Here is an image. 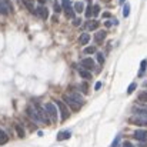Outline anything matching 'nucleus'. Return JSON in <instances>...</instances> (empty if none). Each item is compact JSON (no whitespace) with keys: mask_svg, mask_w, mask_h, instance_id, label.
<instances>
[{"mask_svg":"<svg viewBox=\"0 0 147 147\" xmlns=\"http://www.w3.org/2000/svg\"><path fill=\"white\" fill-rule=\"evenodd\" d=\"M129 14H130V4L126 3L124 7H123V16H124V17H129Z\"/></svg>","mask_w":147,"mask_h":147,"instance_id":"b1692460","label":"nucleus"},{"mask_svg":"<svg viewBox=\"0 0 147 147\" xmlns=\"http://www.w3.org/2000/svg\"><path fill=\"white\" fill-rule=\"evenodd\" d=\"M136 89H137V84H136V83H131V84L129 86V89H127V94H131Z\"/></svg>","mask_w":147,"mask_h":147,"instance_id":"bb28decb","label":"nucleus"},{"mask_svg":"<svg viewBox=\"0 0 147 147\" xmlns=\"http://www.w3.org/2000/svg\"><path fill=\"white\" fill-rule=\"evenodd\" d=\"M124 1H126V0H120V3H124Z\"/></svg>","mask_w":147,"mask_h":147,"instance_id":"a19ab883","label":"nucleus"},{"mask_svg":"<svg viewBox=\"0 0 147 147\" xmlns=\"http://www.w3.org/2000/svg\"><path fill=\"white\" fill-rule=\"evenodd\" d=\"M139 101L147 103V92H142V93L139 94Z\"/></svg>","mask_w":147,"mask_h":147,"instance_id":"393cba45","label":"nucleus"},{"mask_svg":"<svg viewBox=\"0 0 147 147\" xmlns=\"http://www.w3.org/2000/svg\"><path fill=\"white\" fill-rule=\"evenodd\" d=\"M142 67H140V73H139V76H143V73H144V70H146L147 67V60H142V64H140Z\"/></svg>","mask_w":147,"mask_h":147,"instance_id":"a878e982","label":"nucleus"},{"mask_svg":"<svg viewBox=\"0 0 147 147\" xmlns=\"http://www.w3.org/2000/svg\"><path fill=\"white\" fill-rule=\"evenodd\" d=\"M123 147H133V144H131L130 142H126V143L123 144Z\"/></svg>","mask_w":147,"mask_h":147,"instance_id":"e433bc0d","label":"nucleus"},{"mask_svg":"<svg viewBox=\"0 0 147 147\" xmlns=\"http://www.w3.org/2000/svg\"><path fill=\"white\" fill-rule=\"evenodd\" d=\"M69 96H70V97L73 98L74 101H77L79 104H83V101H84V100H83V97L80 96V93H76V92H71V93H70Z\"/></svg>","mask_w":147,"mask_h":147,"instance_id":"dca6fc26","label":"nucleus"},{"mask_svg":"<svg viewBox=\"0 0 147 147\" xmlns=\"http://www.w3.org/2000/svg\"><path fill=\"white\" fill-rule=\"evenodd\" d=\"M97 61L100 64L104 63V56H103V53H97Z\"/></svg>","mask_w":147,"mask_h":147,"instance_id":"2f4dec72","label":"nucleus"},{"mask_svg":"<svg viewBox=\"0 0 147 147\" xmlns=\"http://www.w3.org/2000/svg\"><path fill=\"white\" fill-rule=\"evenodd\" d=\"M133 137L139 142H147V130H136Z\"/></svg>","mask_w":147,"mask_h":147,"instance_id":"1a4fd4ad","label":"nucleus"},{"mask_svg":"<svg viewBox=\"0 0 147 147\" xmlns=\"http://www.w3.org/2000/svg\"><path fill=\"white\" fill-rule=\"evenodd\" d=\"M34 13H36L37 16H40L43 20H46V19L49 17V10H47V7H45V6H39Z\"/></svg>","mask_w":147,"mask_h":147,"instance_id":"9d476101","label":"nucleus"},{"mask_svg":"<svg viewBox=\"0 0 147 147\" xmlns=\"http://www.w3.org/2000/svg\"><path fill=\"white\" fill-rule=\"evenodd\" d=\"M26 113H27V116H29V117H30V119H32L33 121H36V123H43L34 106H33V107H32V106H30V107H27V110H26Z\"/></svg>","mask_w":147,"mask_h":147,"instance_id":"39448f33","label":"nucleus"},{"mask_svg":"<svg viewBox=\"0 0 147 147\" xmlns=\"http://www.w3.org/2000/svg\"><path fill=\"white\" fill-rule=\"evenodd\" d=\"M80 64H82V67H84V69H87V70H93V69H94V61H93L92 59H83V60L80 61Z\"/></svg>","mask_w":147,"mask_h":147,"instance_id":"9b49d317","label":"nucleus"},{"mask_svg":"<svg viewBox=\"0 0 147 147\" xmlns=\"http://www.w3.org/2000/svg\"><path fill=\"white\" fill-rule=\"evenodd\" d=\"M61 4H63V9H64V11H66V16H67L69 19H74V11H76V10H73L70 1H69V0H63Z\"/></svg>","mask_w":147,"mask_h":147,"instance_id":"0eeeda50","label":"nucleus"},{"mask_svg":"<svg viewBox=\"0 0 147 147\" xmlns=\"http://www.w3.org/2000/svg\"><path fill=\"white\" fill-rule=\"evenodd\" d=\"M133 110L136 111V114H144V116H147V107H140V106L137 107L136 106Z\"/></svg>","mask_w":147,"mask_h":147,"instance_id":"6ab92c4d","label":"nucleus"},{"mask_svg":"<svg viewBox=\"0 0 147 147\" xmlns=\"http://www.w3.org/2000/svg\"><path fill=\"white\" fill-rule=\"evenodd\" d=\"M70 136H71V133L69 131V130H61V131H59L57 133V142H63V140H67V139H70Z\"/></svg>","mask_w":147,"mask_h":147,"instance_id":"f8f14e48","label":"nucleus"},{"mask_svg":"<svg viewBox=\"0 0 147 147\" xmlns=\"http://www.w3.org/2000/svg\"><path fill=\"white\" fill-rule=\"evenodd\" d=\"M100 87H101V82H97V83L94 84V90H98Z\"/></svg>","mask_w":147,"mask_h":147,"instance_id":"c9c22d12","label":"nucleus"},{"mask_svg":"<svg viewBox=\"0 0 147 147\" xmlns=\"http://www.w3.org/2000/svg\"><path fill=\"white\" fill-rule=\"evenodd\" d=\"M83 9H84V6H83L82 1H76V3H74V10H76V13H82Z\"/></svg>","mask_w":147,"mask_h":147,"instance_id":"4be33fe9","label":"nucleus"},{"mask_svg":"<svg viewBox=\"0 0 147 147\" xmlns=\"http://www.w3.org/2000/svg\"><path fill=\"white\" fill-rule=\"evenodd\" d=\"M16 133H17V136H19L20 139L24 137V130H23V127H22L20 124H16Z\"/></svg>","mask_w":147,"mask_h":147,"instance_id":"5701e85b","label":"nucleus"},{"mask_svg":"<svg viewBox=\"0 0 147 147\" xmlns=\"http://www.w3.org/2000/svg\"><path fill=\"white\" fill-rule=\"evenodd\" d=\"M107 36V32L106 30H97V33H94V40L96 43H101Z\"/></svg>","mask_w":147,"mask_h":147,"instance_id":"ddd939ff","label":"nucleus"},{"mask_svg":"<svg viewBox=\"0 0 147 147\" xmlns=\"http://www.w3.org/2000/svg\"><path fill=\"white\" fill-rule=\"evenodd\" d=\"M34 107H36V110H37V113H39L42 121L46 123V124H50V123H51V119H50V116H49V113H47V110H46V107H42L39 103H34Z\"/></svg>","mask_w":147,"mask_h":147,"instance_id":"f257e3e1","label":"nucleus"},{"mask_svg":"<svg viewBox=\"0 0 147 147\" xmlns=\"http://www.w3.org/2000/svg\"><path fill=\"white\" fill-rule=\"evenodd\" d=\"M129 123L137 124V126H147V116H144V114H136V116L129 119Z\"/></svg>","mask_w":147,"mask_h":147,"instance_id":"7ed1b4c3","label":"nucleus"},{"mask_svg":"<svg viewBox=\"0 0 147 147\" xmlns=\"http://www.w3.org/2000/svg\"><path fill=\"white\" fill-rule=\"evenodd\" d=\"M98 13H100V6H98V4H94V6H93V14L97 16Z\"/></svg>","mask_w":147,"mask_h":147,"instance_id":"473e14b6","label":"nucleus"},{"mask_svg":"<svg viewBox=\"0 0 147 147\" xmlns=\"http://www.w3.org/2000/svg\"><path fill=\"white\" fill-rule=\"evenodd\" d=\"M103 17H110V13H103Z\"/></svg>","mask_w":147,"mask_h":147,"instance_id":"58836bf2","label":"nucleus"},{"mask_svg":"<svg viewBox=\"0 0 147 147\" xmlns=\"http://www.w3.org/2000/svg\"><path fill=\"white\" fill-rule=\"evenodd\" d=\"M79 74H80L83 79H86V80L92 79V73H90V71H87V69H84V67L79 69Z\"/></svg>","mask_w":147,"mask_h":147,"instance_id":"2eb2a0df","label":"nucleus"},{"mask_svg":"<svg viewBox=\"0 0 147 147\" xmlns=\"http://www.w3.org/2000/svg\"><path fill=\"white\" fill-rule=\"evenodd\" d=\"M22 3L27 7V10H30L32 13H34L36 11V9H34V0H22Z\"/></svg>","mask_w":147,"mask_h":147,"instance_id":"4468645a","label":"nucleus"},{"mask_svg":"<svg viewBox=\"0 0 147 147\" xmlns=\"http://www.w3.org/2000/svg\"><path fill=\"white\" fill-rule=\"evenodd\" d=\"M63 100H64V103H66L67 106H70V107H71V110H73V111H77V110L80 109V106H82V104H79L77 101H74L73 98L69 96V94H64V96H63Z\"/></svg>","mask_w":147,"mask_h":147,"instance_id":"6e6552de","label":"nucleus"},{"mask_svg":"<svg viewBox=\"0 0 147 147\" xmlns=\"http://www.w3.org/2000/svg\"><path fill=\"white\" fill-rule=\"evenodd\" d=\"M89 40H90V34L89 33H83L82 36H80V45H87L89 43Z\"/></svg>","mask_w":147,"mask_h":147,"instance_id":"a211bd4d","label":"nucleus"},{"mask_svg":"<svg viewBox=\"0 0 147 147\" xmlns=\"http://www.w3.org/2000/svg\"><path fill=\"white\" fill-rule=\"evenodd\" d=\"M53 6H54V11H56V14H59V13L61 11V6H60L57 1H54V3H53Z\"/></svg>","mask_w":147,"mask_h":147,"instance_id":"c85d7f7f","label":"nucleus"},{"mask_svg":"<svg viewBox=\"0 0 147 147\" xmlns=\"http://www.w3.org/2000/svg\"><path fill=\"white\" fill-rule=\"evenodd\" d=\"M39 1H40V3H45V1H46V0H39Z\"/></svg>","mask_w":147,"mask_h":147,"instance_id":"ea45409f","label":"nucleus"},{"mask_svg":"<svg viewBox=\"0 0 147 147\" xmlns=\"http://www.w3.org/2000/svg\"><path fill=\"white\" fill-rule=\"evenodd\" d=\"M119 22L116 20V19H111V20H109V22H106V26L107 27H110V26H113V24H117Z\"/></svg>","mask_w":147,"mask_h":147,"instance_id":"7c9ffc66","label":"nucleus"},{"mask_svg":"<svg viewBox=\"0 0 147 147\" xmlns=\"http://www.w3.org/2000/svg\"><path fill=\"white\" fill-rule=\"evenodd\" d=\"M119 144H120V136H117V137L114 139V142L111 143V146L110 147H119Z\"/></svg>","mask_w":147,"mask_h":147,"instance_id":"c756f323","label":"nucleus"},{"mask_svg":"<svg viewBox=\"0 0 147 147\" xmlns=\"http://www.w3.org/2000/svg\"><path fill=\"white\" fill-rule=\"evenodd\" d=\"M80 90H82L83 94H89V84H87V82L80 83Z\"/></svg>","mask_w":147,"mask_h":147,"instance_id":"aec40b11","label":"nucleus"},{"mask_svg":"<svg viewBox=\"0 0 147 147\" xmlns=\"http://www.w3.org/2000/svg\"><path fill=\"white\" fill-rule=\"evenodd\" d=\"M84 53H86V54H93V53H96V47H94V46L86 47V49H84Z\"/></svg>","mask_w":147,"mask_h":147,"instance_id":"cd10ccee","label":"nucleus"},{"mask_svg":"<svg viewBox=\"0 0 147 147\" xmlns=\"http://www.w3.org/2000/svg\"><path fill=\"white\" fill-rule=\"evenodd\" d=\"M13 10V4L9 0H0V14H9Z\"/></svg>","mask_w":147,"mask_h":147,"instance_id":"423d86ee","label":"nucleus"},{"mask_svg":"<svg viewBox=\"0 0 147 147\" xmlns=\"http://www.w3.org/2000/svg\"><path fill=\"white\" fill-rule=\"evenodd\" d=\"M56 106H57V109L60 110V113H61V121H66L67 119H69V116H70V111H69V109H67V106H66V103L64 101H56Z\"/></svg>","mask_w":147,"mask_h":147,"instance_id":"f03ea898","label":"nucleus"},{"mask_svg":"<svg viewBox=\"0 0 147 147\" xmlns=\"http://www.w3.org/2000/svg\"><path fill=\"white\" fill-rule=\"evenodd\" d=\"M82 24V19H73V26H80Z\"/></svg>","mask_w":147,"mask_h":147,"instance_id":"f704fd0d","label":"nucleus"},{"mask_svg":"<svg viewBox=\"0 0 147 147\" xmlns=\"http://www.w3.org/2000/svg\"><path fill=\"white\" fill-rule=\"evenodd\" d=\"M45 107H46L50 119H51V123H57V109H56V106L53 103H46Z\"/></svg>","mask_w":147,"mask_h":147,"instance_id":"20e7f679","label":"nucleus"},{"mask_svg":"<svg viewBox=\"0 0 147 147\" xmlns=\"http://www.w3.org/2000/svg\"><path fill=\"white\" fill-rule=\"evenodd\" d=\"M9 142V136L0 129V146H3V144H6Z\"/></svg>","mask_w":147,"mask_h":147,"instance_id":"f3484780","label":"nucleus"},{"mask_svg":"<svg viewBox=\"0 0 147 147\" xmlns=\"http://www.w3.org/2000/svg\"><path fill=\"white\" fill-rule=\"evenodd\" d=\"M97 27H98V22H96V20H92V22L87 23V29L89 30H96Z\"/></svg>","mask_w":147,"mask_h":147,"instance_id":"412c9836","label":"nucleus"},{"mask_svg":"<svg viewBox=\"0 0 147 147\" xmlns=\"http://www.w3.org/2000/svg\"><path fill=\"white\" fill-rule=\"evenodd\" d=\"M139 147H147L146 146V142H142V144H139Z\"/></svg>","mask_w":147,"mask_h":147,"instance_id":"4c0bfd02","label":"nucleus"},{"mask_svg":"<svg viewBox=\"0 0 147 147\" xmlns=\"http://www.w3.org/2000/svg\"><path fill=\"white\" fill-rule=\"evenodd\" d=\"M92 10H93V7H92V4H90V6L86 9V16H87V17H90V16L93 14V11H92Z\"/></svg>","mask_w":147,"mask_h":147,"instance_id":"72a5a7b5","label":"nucleus"}]
</instances>
